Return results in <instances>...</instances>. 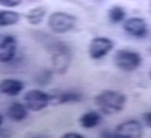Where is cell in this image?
I'll use <instances>...</instances> for the list:
<instances>
[{"mask_svg": "<svg viewBox=\"0 0 151 138\" xmlns=\"http://www.w3.org/2000/svg\"><path fill=\"white\" fill-rule=\"evenodd\" d=\"M45 50L50 54L51 70L57 75H64L70 67L73 59V49L67 42L52 38L45 41Z\"/></svg>", "mask_w": 151, "mask_h": 138, "instance_id": "obj_1", "label": "cell"}, {"mask_svg": "<svg viewBox=\"0 0 151 138\" xmlns=\"http://www.w3.org/2000/svg\"><path fill=\"white\" fill-rule=\"evenodd\" d=\"M127 96L124 93L115 90H102L94 96V104L99 111L105 115H118L124 110Z\"/></svg>", "mask_w": 151, "mask_h": 138, "instance_id": "obj_2", "label": "cell"}, {"mask_svg": "<svg viewBox=\"0 0 151 138\" xmlns=\"http://www.w3.org/2000/svg\"><path fill=\"white\" fill-rule=\"evenodd\" d=\"M77 24V17L66 11H53L48 16L47 25L55 34H65L73 31Z\"/></svg>", "mask_w": 151, "mask_h": 138, "instance_id": "obj_3", "label": "cell"}, {"mask_svg": "<svg viewBox=\"0 0 151 138\" xmlns=\"http://www.w3.org/2000/svg\"><path fill=\"white\" fill-rule=\"evenodd\" d=\"M114 65L117 69L124 73L135 71L142 65V55L134 50L119 49L114 54Z\"/></svg>", "mask_w": 151, "mask_h": 138, "instance_id": "obj_4", "label": "cell"}, {"mask_svg": "<svg viewBox=\"0 0 151 138\" xmlns=\"http://www.w3.org/2000/svg\"><path fill=\"white\" fill-rule=\"evenodd\" d=\"M100 137L105 138H141L143 137V126L135 119L121 122L114 131H102Z\"/></svg>", "mask_w": 151, "mask_h": 138, "instance_id": "obj_5", "label": "cell"}, {"mask_svg": "<svg viewBox=\"0 0 151 138\" xmlns=\"http://www.w3.org/2000/svg\"><path fill=\"white\" fill-rule=\"evenodd\" d=\"M23 103L30 112H40L51 103V94L40 88H32L24 93Z\"/></svg>", "mask_w": 151, "mask_h": 138, "instance_id": "obj_6", "label": "cell"}, {"mask_svg": "<svg viewBox=\"0 0 151 138\" xmlns=\"http://www.w3.org/2000/svg\"><path fill=\"white\" fill-rule=\"evenodd\" d=\"M115 46L111 38L106 36H96L90 41L88 46V54L92 60H100L105 58Z\"/></svg>", "mask_w": 151, "mask_h": 138, "instance_id": "obj_7", "label": "cell"}, {"mask_svg": "<svg viewBox=\"0 0 151 138\" xmlns=\"http://www.w3.org/2000/svg\"><path fill=\"white\" fill-rule=\"evenodd\" d=\"M123 30L126 34L134 38H144L148 35V24L145 19L141 17H131L127 18L123 24Z\"/></svg>", "mask_w": 151, "mask_h": 138, "instance_id": "obj_8", "label": "cell"}, {"mask_svg": "<svg viewBox=\"0 0 151 138\" xmlns=\"http://www.w3.org/2000/svg\"><path fill=\"white\" fill-rule=\"evenodd\" d=\"M17 38L14 35H5L0 40V63H9L17 52Z\"/></svg>", "mask_w": 151, "mask_h": 138, "instance_id": "obj_9", "label": "cell"}, {"mask_svg": "<svg viewBox=\"0 0 151 138\" xmlns=\"http://www.w3.org/2000/svg\"><path fill=\"white\" fill-rule=\"evenodd\" d=\"M51 94V105H61L69 103H78L83 101V94L75 90H66V91H55Z\"/></svg>", "mask_w": 151, "mask_h": 138, "instance_id": "obj_10", "label": "cell"}, {"mask_svg": "<svg viewBox=\"0 0 151 138\" xmlns=\"http://www.w3.org/2000/svg\"><path fill=\"white\" fill-rule=\"evenodd\" d=\"M25 84L16 78H4L0 80V93L7 96H17L23 92Z\"/></svg>", "mask_w": 151, "mask_h": 138, "instance_id": "obj_11", "label": "cell"}, {"mask_svg": "<svg viewBox=\"0 0 151 138\" xmlns=\"http://www.w3.org/2000/svg\"><path fill=\"white\" fill-rule=\"evenodd\" d=\"M29 110L22 102H13L6 110V115L14 122H22L29 117Z\"/></svg>", "mask_w": 151, "mask_h": 138, "instance_id": "obj_12", "label": "cell"}, {"mask_svg": "<svg viewBox=\"0 0 151 138\" xmlns=\"http://www.w3.org/2000/svg\"><path fill=\"white\" fill-rule=\"evenodd\" d=\"M102 121V115L100 111H86L78 118V123L83 129H93L98 127Z\"/></svg>", "mask_w": 151, "mask_h": 138, "instance_id": "obj_13", "label": "cell"}, {"mask_svg": "<svg viewBox=\"0 0 151 138\" xmlns=\"http://www.w3.org/2000/svg\"><path fill=\"white\" fill-rule=\"evenodd\" d=\"M47 14H48L47 7H45V6H37L34 8H31L30 10L25 14V19L32 26H38V25L43 23Z\"/></svg>", "mask_w": 151, "mask_h": 138, "instance_id": "obj_14", "label": "cell"}, {"mask_svg": "<svg viewBox=\"0 0 151 138\" xmlns=\"http://www.w3.org/2000/svg\"><path fill=\"white\" fill-rule=\"evenodd\" d=\"M21 21V14L12 9H0V27L14 26Z\"/></svg>", "mask_w": 151, "mask_h": 138, "instance_id": "obj_15", "label": "cell"}, {"mask_svg": "<svg viewBox=\"0 0 151 138\" xmlns=\"http://www.w3.org/2000/svg\"><path fill=\"white\" fill-rule=\"evenodd\" d=\"M107 16H108V19H109L110 23L119 24L123 21H125V18H126V10L122 6L115 5V6H111V7L109 8V10L107 13Z\"/></svg>", "mask_w": 151, "mask_h": 138, "instance_id": "obj_16", "label": "cell"}, {"mask_svg": "<svg viewBox=\"0 0 151 138\" xmlns=\"http://www.w3.org/2000/svg\"><path fill=\"white\" fill-rule=\"evenodd\" d=\"M53 74L55 73L51 69H42L34 75V83L39 86H47L51 83Z\"/></svg>", "mask_w": 151, "mask_h": 138, "instance_id": "obj_17", "label": "cell"}, {"mask_svg": "<svg viewBox=\"0 0 151 138\" xmlns=\"http://www.w3.org/2000/svg\"><path fill=\"white\" fill-rule=\"evenodd\" d=\"M23 0H0V6L6 8H15L22 5Z\"/></svg>", "mask_w": 151, "mask_h": 138, "instance_id": "obj_18", "label": "cell"}, {"mask_svg": "<svg viewBox=\"0 0 151 138\" xmlns=\"http://www.w3.org/2000/svg\"><path fill=\"white\" fill-rule=\"evenodd\" d=\"M142 120H143V123L145 127L151 128V111L144 112L142 115Z\"/></svg>", "mask_w": 151, "mask_h": 138, "instance_id": "obj_19", "label": "cell"}, {"mask_svg": "<svg viewBox=\"0 0 151 138\" xmlns=\"http://www.w3.org/2000/svg\"><path fill=\"white\" fill-rule=\"evenodd\" d=\"M61 138H84V136L76 131H68V132H65L64 135H61Z\"/></svg>", "mask_w": 151, "mask_h": 138, "instance_id": "obj_20", "label": "cell"}, {"mask_svg": "<svg viewBox=\"0 0 151 138\" xmlns=\"http://www.w3.org/2000/svg\"><path fill=\"white\" fill-rule=\"evenodd\" d=\"M2 122H4V118H2V115L0 113V127H1V124H2Z\"/></svg>", "mask_w": 151, "mask_h": 138, "instance_id": "obj_21", "label": "cell"}, {"mask_svg": "<svg viewBox=\"0 0 151 138\" xmlns=\"http://www.w3.org/2000/svg\"><path fill=\"white\" fill-rule=\"evenodd\" d=\"M91 1H94V2H104L105 0H91Z\"/></svg>", "mask_w": 151, "mask_h": 138, "instance_id": "obj_22", "label": "cell"}, {"mask_svg": "<svg viewBox=\"0 0 151 138\" xmlns=\"http://www.w3.org/2000/svg\"><path fill=\"white\" fill-rule=\"evenodd\" d=\"M149 11H150V15H151V0L150 2H149Z\"/></svg>", "mask_w": 151, "mask_h": 138, "instance_id": "obj_23", "label": "cell"}, {"mask_svg": "<svg viewBox=\"0 0 151 138\" xmlns=\"http://www.w3.org/2000/svg\"><path fill=\"white\" fill-rule=\"evenodd\" d=\"M149 78L151 79V69H150V71H149Z\"/></svg>", "mask_w": 151, "mask_h": 138, "instance_id": "obj_24", "label": "cell"}]
</instances>
